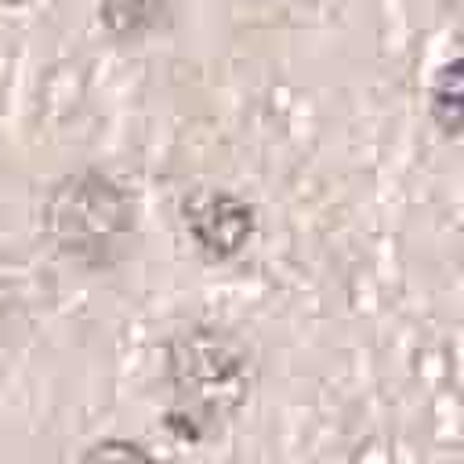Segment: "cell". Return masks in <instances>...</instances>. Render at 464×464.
Listing matches in <instances>:
<instances>
[{
  "label": "cell",
  "instance_id": "1",
  "mask_svg": "<svg viewBox=\"0 0 464 464\" xmlns=\"http://www.w3.org/2000/svg\"><path fill=\"white\" fill-rule=\"evenodd\" d=\"M160 384L167 431L185 442H210L250 399L254 352L225 323H188L163 341Z\"/></svg>",
  "mask_w": 464,
  "mask_h": 464
},
{
  "label": "cell",
  "instance_id": "2",
  "mask_svg": "<svg viewBox=\"0 0 464 464\" xmlns=\"http://www.w3.org/2000/svg\"><path fill=\"white\" fill-rule=\"evenodd\" d=\"M40 225L62 261L80 272H109L134 243L138 199L112 170L76 167L47 188Z\"/></svg>",
  "mask_w": 464,
  "mask_h": 464
},
{
  "label": "cell",
  "instance_id": "3",
  "mask_svg": "<svg viewBox=\"0 0 464 464\" xmlns=\"http://www.w3.org/2000/svg\"><path fill=\"white\" fill-rule=\"evenodd\" d=\"M178 221L192 250L210 265H225L239 257L257 232L254 207L239 192L221 188V185L185 188L178 199Z\"/></svg>",
  "mask_w": 464,
  "mask_h": 464
},
{
  "label": "cell",
  "instance_id": "4",
  "mask_svg": "<svg viewBox=\"0 0 464 464\" xmlns=\"http://www.w3.org/2000/svg\"><path fill=\"white\" fill-rule=\"evenodd\" d=\"M170 0H98V22L109 40L130 44L163 25Z\"/></svg>",
  "mask_w": 464,
  "mask_h": 464
},
{
  "label": "cell",
  "instance_id": "5",
  "mask_svg": "<svg viewBox=\"0 0 464 464\" xmlns=\"http://www.w3.org/2000/svg\"><path fill=\"white\" fill-rule=\"evenodd\" d=\"M428 112L439 134L457 138L464 134V54L442 62L428 87Z\"/></svg>",
  "mask_w": 464,
  "mask_h": 464
},
{
  "label": "cell",
  "instance_id": "6",
  "mask_svg": "<svg viewBox=\"0 0 464 464\" xmlns=\"http://www.w3.org/2000/svg\"><path fill=\"white\" fill-rule=\"evenodd\" d=\"M76 464H160V460L130 439H102V442L87 446L76 457Z\"/></svg>",
  "mask_w": 464,
  "mask_h": 464
},
{
  "label": "cell",
  "instance_id": "7",
  "mask_svg": "<svg viewBox=\"0 0 464 464\" xmlns=\"http://www.w3.org/2000/svg\"><path fill=\"white\" fill-rule=\"evenodd\" d=\"M442 11H450V14H464V0H435Z\"/></svg>",
  "mask_w": 464,
  "mask_h": 464
},
{
  "label": "cell",
  "instance_id": "8",
  "mask_svg": "<svg viewBox=\"0 0 464 464\" xmlns=\"http://www.w3.org/2000/svg\"><path fill=\"white\" fill-rule=\"evenodd\" d=\"M7 4H29V0H7Z\"/></svg>",
  "mask_w": 464,
  "mask_h": 464
}]
</instances>
